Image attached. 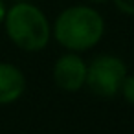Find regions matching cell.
<instances>
[{
    "label": "cell",
    "mask_w": 134,
    "mask_h": 134,
    "mask_svg": "<svg viewBox=\"0 0 134 134\" xmlns=\"http://www.w3.org/2000/svg\"><path fill=\"white\" fill-rule=\"evenodd\" d=\"M105 33V20L94 6H70L63 9L52 26V35L68 52H86L99 44Z\"/></svg>",
    "instance_id": "1"
},
{
    "label": "cell",
    "mask_w": 134,
    "mask_h": 134,
    "mask_svg": "<svg viewBox=\"0 0 134 134\" xmlns=\"http://www.w3.org/2000/svg\"><path fill=\"white\" fill-rule=\"evenodd\" d=\"M9 41L24 52H42L52 37L48 17L33 4L19 2L6 11L2 22Z\"/></svg>",
    "instance_id": "2"
},
{
    "label": "cell",
    "mask_w": 134,
    "mask_h": 134,
    "mask_svg": "<svg viewBox=\"0 0 134 134\" xmlns=\"http://www.w3.org/2000/svg\"><path fill=\"white\" fill-rule=\"evenodd\" d=\"M127 64L118 55H97L90 64H86L85 86L99 97H114L119 94L121 83L127 75Z\"/></svg>",
    "instance_id": "3"
},
{
    "label": "cell",
    "mask_w": 134,
    "mask_h": 134,
    "mask_svg": "<svg viewBox=\"0 0 134 134\" xmlns=\"http://www.w3.org/2000/svg\"><path fill=\"white\" fill-rule=\"evenodd\" d=\"M53 83L63 92H79L86 79V63L77 52H68L53 63Z\"/></svg>",
    "instance_id": "4"
},
{
    "label": "cell",
    "mask_w": 134,
    "mask_h": 134,
    "mask_svg": "<svg viewBox=\"0 0 134 134\" xmlns=\"http://www.w3.org/2000/svg\"><path fill=\"white\" fill-rule=\"evenodd\" d=\"M26 90V77L20 68L11 63H0V105L20 99Z\"/></svg>",
    "instance_id": "5"
},
{
    "label": "cell",
    "mask_w": 134,
    "mask_h": 134,
    "mask_svg": "<svg viewBox=\"0 0 134 134\" xmlns=\"http://www.w3.org/2000/svg\"><path fill=\"white\" fill-rule=\"evenodd\" d=\"M119 94L123 96V99L130 105H134V74H127L123 83H121V88H119Z\"/></svg>",
    "instance_id": "6"
},
{
    "label": "cell",
    "mask_w": 134,
    "mask_h": 134,
    "mask_svg": "<svg viewBox=\"0 0 134 134\" xmlns=\"http://www.w3.org/2000/svg\"><path fill=\"white\" fill-rule=\"evenodd\" d=\"M112 2L121 13H125L129 17H134V0H112Z\"/></svg>",
    "instance_id": "7"
},
{
    "label": "cell",
    "mask_w": 134,
    "mask_h": 134,
    "mask_svg": "<svg viewBox=\"0 0 134 134\" xmlns=\"http://www.w3.org/2000/svg\"><path fill=\"white\" fill-rule=\"evenodd\" d=\"M6 11H8V8L4 4V0H0V24H2L4 19H6Z\"/></svg>",
    "instance_id": "8"
},
{
    "label": "cell",
    "mask_w": 134,
    "mask_h": 134,
    "mask_svg": "<svg viewBox=\"0 0 134 134\" xmlns=\"http://www.w3.org/2000/svg\"><path fill=\"white\" fill-rule=\"evenodd\" d=\"M88 2H90V4H105L107 0H88Z\"/></svg>",
    "instance_id": "9"
}]
</instances>
